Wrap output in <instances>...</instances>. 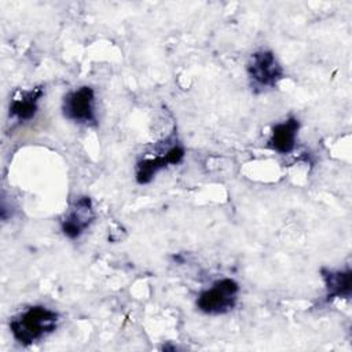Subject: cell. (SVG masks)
<instances>
[{"instance_id": "277c9868", "label": "cell", "mask_w": 352, "mask_h": 352, "mask_svg": "<svg viewBox=\"0 0 352 352\" xmlns=\"http://www.w3.org/2000/svg\"><path fill=\"white\" fill-rule=\"evenodd\" d=\"M63 116L76 122L88 126L98 124L95 113V92L91 87L84 85L65 95L62 103Z\"/></svg>"}, {"instance_id": "3957f363", "label": "cell", "mask_w": 352, "mask_h": 352, "mask_svg": "<svg viewBox=\"0 0 352 352\" xmlns=\"http://www.w3.org/2000/svg\"><path fill=\"white\" fill-rule=\"evenodd\" d=\"M246 72L250 85L260 91L275 88L285 76L283 67L275 58L274 52L267 50H261L250 55Z\"/></svg>"}, {"instance_id": "6da1fadb", "label": "cell", "mask_w": 352, "mask_h": 352, "mask_svg": "<svg viewBox=\"0 0 352 352\" xmlns=\"http://www.w3.org/2000/svg\"><path fill=\"white\" fill-rule=\"evenodd\" d=\"M59 315L43 305L29 307L26 311L10 320V330L15 341L22 345H32L55 331Z\"/></svg>"}, {"instance_id": "7a4b0ae2", "label": "cell", "mask_w": 352, "mask_h": 352, "mask_svg": "<svg viewBox=\"0 0 352 352\" xmlns=\"http://www.w3.org/2000/svg\"><path fill=\"white\" fill-rule=\"evenodd\" d=\"M239 285L231 278H223L210 289L199 293L197 308L208 315H221L231 311L238 300Z\"/></svg>"}, {"instance_id": "52a82bcc", "label": "cell", "mask_w": 352, "mask_h": 352, "mask_svg": "<svg viewBox=\"0 0 352 352\" xmlns=\"http://www.w3.org/2000/svg\"><path fill=\"white\" fill-rule=\"evenodd\" d=\"M300 129V122L294 117L276 124L272 128L271 136L268 139V147L279 154H289L294 150L297 133Z\"/></svg>"}, {"instance_id": "5b68a950", "label": "cell", "mask_w": 352, "mask_h": 352, "mask_svg": "<svg viewBox=\"0 0 352 352\" xmlns=\"http://www.w3.org/2000/svg\"><path fill=\"white\" fill-rule=\"evenodd\" d=\"M94 219L95 213L91 198L78 197L60 219L62 232L70 239H77L91 226Z\"/></svg>"}, {"instance_id": "9c48e42d", "label": "cell", "mask_w": 352, "mask_h": 352, "mask_svg": "<svg viewBox=\"0 0 352 352\" xmlns=\"http://www.w3.org/2000/svg\"><path fill=\"white\" fill-rule=\"evenodd\" d=\"M324 287H326V301L333 298H348L352 290V272L346 270H320Z\"/></svg>"}, {"instance_id": "8992f818", "label": "cell", "mask_w": 352, "mask_h": 352, "mask_svg": "<svg viewBox=\"0 0 352 352\" xmlns=\"http://www.w3.org/2000/svg\"><path fill=\"white\" fill-rule=\"evenodd\" d=\"M184 158V148L175 143L166 148V151L155 155L154 158H143L136 164V182L139 184H147L153 177L169 165H176Z\"/></svg>"}, {"instance_id": "ba28073f", "label": "cell", "mask_w": 352, "mask_h": 352, "mask_svg": "<svg viewBox=\"0 0 352 352\" xmlns=\"http://www.w3.org/2000/svg\"><path fill=\"white\" fill-rule=\"evenodd\" d=\"M43 96V88H33L29 91L18 92L16 96L11 99L10 103V117L19 122H26L32 120L38 110V100Z\"/></svg>"}]
</instances>
